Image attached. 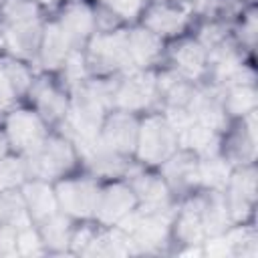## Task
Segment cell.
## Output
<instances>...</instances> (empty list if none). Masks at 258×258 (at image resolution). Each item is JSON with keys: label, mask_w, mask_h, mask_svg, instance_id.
I'll return each instance as SVG.
<instances>
[{"label": "cell", "mask_w": 258, "mask_h": 258, "mask_svg": "<svg viewBox=\"0 0 258 258\" xmlns=\"http://www.w3.org/2000/svg\"><path fill=\"white\" fill-rule=\"evenodd\" d=\"M44 22L40 0H2L0 52L32 64Z\"/></svg>", "instance_id": "cell-1"}, {"label": "cell", "mask_w": 258, "mask_h": 258, "mask_svg": "<svg viewBox=\"0 0 258 258\" xmlns=\"http://www.w3.org/2000/svg\"><path fill=\"white\" fill-rule=\"evenodd\" d=\"M179 149L177 133L161 109H151L139 115L133 161L143 167H159Z\"/></svg>", "instance_id": "cell-2"}, {"label": "cell", "mask_w": 258, "mask_h": 258, "mask_svg": "<svg viewBox=\"0 0 258 258\" xmlns=\"http://www.w3.org/2000/svg\"><path fill=\"white\" fill-rule=\"evenodd\" d=\"M83 54L89 73L95 77H115L119 73L131 71L127 26L119 24L107 30H97L89 42L83 46Z\"/></svg>", "instance_id": "cell-3"}, {"label": "cell", "mask_w": 258, "mask_h": 258, "mask_svg": "<svg viewBox=\"0 0 258 258\" xmlns=\"http://www.w3.org/2000/svg\"><path fill=\"white\" fill-rule=\"evenodd\" d=\"M24 159L28 165V177L46 181H56L67 173H73L81 163L77 145L60 129H52L34 151L24 155Z\"/></svg>", "instance_id": "cell-4"}, {"label": "cell", "mask_w": 258, "mask_h": 258, "mask_svg": "<svg viewBox=\"0 0 258 258\" xmlns=\"http://www.w3.org/2000/svg\"><path fill=\"white\" fill-rule=\"evenodd\" d=\"M113 109L143 115L157 109V77L155 69H131L111 77Z\"/></svg>", "instance_id": "cell-5"}, {"label": "cell", "mask_w": 258, "mask_h": 258, "mask_svg": "<svg viewBox=\"0 0 258 258\" xmlns=\"http://www.w3.org/2000/svg\"><path fill=\"white\" fill-rule=\"evenodd\" d=\"M0 129L8 141L10 151L20 155H28L30 151H34L52 131V127L42 119L36 109L18 103L4 109Z\"/></svg>", "instance_id": "cell-6"}, {"label": "cell", "mask_w": 258, "mask_h": 258, "mask_svg": "<svg viewBox=\"0 0 258 258\" xmlns=\"http://www.w3.org/2000/svg\"><path fill=\"white\" fill-rule=\"evenodd\" d=\"M58 210L75 222H89L95 218V206L99 196L101 179L85 173H67L64 177L52 181Z\"/></svg>", "instance_id": "cell-7"}, {"label": "cell", "mask_w": 258, "mask_h": 258, "mask_svg": "<svg viewBox=\"0 0 258 258\" xmlns=\"http://www.w3.org/2000/svg\"><path fill=\"white\" fill-rule=\"evenodd\" d=\"M139 208L137 196L129 183L127 177H111L101 181L97 206H95V218L99 226H119L123 224L135 210Z\"/></svg>", "instance_id": "cell-8"}, {"label": "cell", "mask_w": 258, "mask_h": 258, "mask_svg": "<svg viewBox=\"0 0 258 258\" xmlns=\"http://www.w3.org/2000/svg\"><path fill=\"white\" fill-rule=\"evenodd\" d=\"M189 20L191 10L183 0H147L137 18L141 26L165 42L185 34Z\"/></svg>", "instance_id": "cell-9"}, {"label": "cell", "mask_w": 258, "mask_h": 258, "mask_svg": "<svg viewBox=\"0 0 258 258\" xmlns=\"http://www.w3.org/2000/svg\"><path fill=\"white\" fill-rule=\"evenodd\" d=\"M26 97H28V105L36 109L52 129H56L64 121L69 111V87L64 83L54 81L52 75L48 73L36 75Z\"/></svg>", "instance_id": "cell-10"}, {"label": "cell", "mask_w": 258, "mask_h": 258, "mask_svg": "<svg viewBox=\"0 0 258 258\" xmlns=\"http://www.w3.org/2000/svg\"><path fill=\"white\" fill-rule=\"evenodd\" d=\"M165 60L171 71L177 75L194 81V83H204L208 75V62L210 54L208 48L196 38L181 34L165 44Z\"/></svg>", "instance_id": "cell-11"}, {"label": "cell", "mask_w": 258, "mask_h": 258, "mask_svg": "<svg viewBox=\"0 0 258 258\" xmlns=\"http://www.w3.org/2000/svg\"><path fill=\"white\" fill-rule=\"evenodd\" d=\"M234 224L250 222L256 208V165H236L230 171V177L222 189Z\"/></svg>", "instance_id": "cell-12"}, {"label": "cell", "mask_w": 258, "mask_h": 258, "mask_svg": "<svg viewBox=\"0 0 258 258\" xmlns=\"http://www.w3.org/2000/svg\"><path fill=\"white\" fill-rule=\"evenodd\" d=\"M220 153L226 161L236 165L254 163L256 159V113L232 119L228 127L222 131L220 139Z\"/></svg>", "instance_id": "cell-13"}, {"label": "cell", "mask_w": 258, "mask_h": 258, "mask_svg": "<svg viewBox=\"0 0 258 258\" xmlns=\"http://www.w3.org/2000/svg\"><path fill=\"white\" fill-rule=\"evenodd\" d=\"M137 129H139L137 113H129L123 109H111L103 119L97 139L113 153L133 159Z\"/></svg>", "instance_id": "cell-14"}, {"label": "cell", "mask_w": 258, "mask_h": 258, "mask_svg": "<svg viewBox=\"0 0 258 258\" xmlns=\"http://www.w3.org/2000/svg\"><path fill=\"white\" fill-rule=\"evenodd\" d=\"M75 50H77L75 42L60 28V24L54 18H50L42 26L40 42H38L36 56H34L32 64H36V69L40 73L56 75V73H60V69L64 67V62L69 60V56Z\"/></svg>", "instance_id": "cell-15"}, {"label": "cell", "mask_w": 258, "mask_h": 258, "mask_svg": "<svg viewBox=\"0 0 258 258\" xmlns=\"http://www.w3.org/2000/svg\"><path fill=\"white\" fill-rule=\"evenodd\" d=\"M137 196L139 208H151V210H163L175 206V196L169 189L163 175L157 171V167H143L133 165L131 171L125 175Z\"/></svg>", "instance_id": "cell-16"}, {"label": "cell", "mask_w": 258, "mask_h": 258, "mask_svg": "<svg viewBox=\"0 0 258 258\" xmlns=\"http://www.w3.org/2000/svg\"><path fill=\"white\" fill-rule=\"evenodd\" d=\"M54 20L77 48H83L97 32V4L93 0H60Z\"/></svg>", "instance_id": "cell-17"}, {"label": "cell", "mask_w": 258, "mask_h": 258, "mask_svg": "<svg viewBox=\"0 0 258 258\" xmlns=\"http://www.w3.org/2000/svg\"><path fill=\"white\" fill-rule=\"evenodd\" d=\"M34 77L30 62L0 52V109H8L26 97Z\"/></svg>", "instance_id": "cell-18"}, {"label": "cell", "mask_w": 258, "mask_h": 258, "mask_svg": "<svg viewBox=\"0 0 258 258\" xmlns=\"http://www.w3.org/2000/svg\"><path fill=\"white\" fill-rule=\"evenodd\" d=\"M218 89H220V97H222V107L230 121L256 113L258 91H256V79H254L252 69L246 71L242 77H238Z\"/></svg>", "instance_id": "cell-19"}, {"label": "cell", "mask_w": 258, "mask_h": 258, "mask_svg": "<svg viewBox=\"0 0 258 258\" xmlns=\"http://www.w3.org/2000/svg\"><path fill=\"white\" fill-rule=\"evenodd\" d=\"M157 171L167 181L173 196H187L198 189V155L185 149H177L171 157H167Z\"/></svg>", "instance_id": "cell-20"}, {"label": "cell", "mask_w": 258, "mask_h": 258, "mask_svg": "<svg viewBox=\"0 0 258 258\" xmlns=\"http://www.w3.org/2000/svg\"><path fill=\"white\" fill-rule=\"evenodd\" d=\"M127 40H129V56L133 69H153L165 56L167 42L155 36L139 22L127 26Z\"/></svg>", "instance_id": "cell-21"}, {"label": "cell", "mask_w": 258, "mask_h": 258, "mask_svg": "<svg viewBox=\"0 0 258 258\" xmlns=\"http://www.w3.org/2000/svg\"><path fill=\"white\" fill-rule=\"evenodd\" d=\"M20 194L24 200V208L28 212V218L32 224H40L42 220L54 216L58 210L56 204V194L52 181L38 179V177H28L20 185Z\"/></svg>", "instance_id": "cell-22"}, {"label": "cell", "mask_w": 258, "mask_h": 258, "mask_svg": "<svg viewBox=\"0 0 258 258\" xmlns=\"http://www.w3.org/2000/svg\"><path fill=\"white\" fill-rule=\"evenodd\" d=\"M75 220H71L69 216H64L62 212H56L54 216L42 220L40 224H34L40 232V238L44 242L46 254H69L71 248V238H73V230H75Z\"/></svg>", "instance_id": "cell-23"}, {"label": "cell", "mask_w": 258, "mask_h": 258, "mask_svg": "<svg viewBox=\"0 0 258 258\" xmlns=\"http://www.w3.org/2000/svg\"><path fill=\"white\" fill-rule=\"evenodd\" d=\"M232 165L218 153L198 155V189H224Z\"/></svg>", "instance_id": "cell-24"}, {"label": "cell", "mask_w": 258, "mask_h": 258, "mask_svg": "<svg viewBox=\"0 0 258 258\" xmlns=\"http://www.w3.org/2000/svg\"><path fill=\"white\" fill-rule=\"evenodd\" d=\"M28 179V165L24 155L8 151L0 159V191L20 189V185Z\"/></svg>", "instance_id": "cell-25"}, {"label": "cell", "mask_w": 258, "mask_h": 258, "mask_svg": "<svg viewBox=\"0 0 258 258\" xmlns=\"http://www.w3.org/2000/svg\"><path fill=\"white\" fill-rule=\"evenodd\" d=\"M256 8L254 4H248L246 8H242L236 24L232 26V36L236 40V44L244 50V52H252L254 44H256Z\"/></svg>", "instance_id": "cell-26"}, {"label": "cell", "mask_w": 258, "mask_h": 258, "mask_svg": "<svg viewBox=\"0 0 258 258\" xmlns=\"http://www.w3.org/2000/svg\"><path fill=\"white\" fill-rule=\"evenodd\" d=\"M0 222L12 224V226H22L28 224V212L24 208V200L20 189H10V191H0Z\"/></svg>", "instance_id": "cell-27"}, {"label": "cell", "mask_w": 258, "mask_h": 258, "mask_svg": "<svg viewBox=\"0 0 258 258\" xmlns=\"http://www.w3.org/2000/svg\"><path fill=\"white\" fill-rule=\"evenodd\" d=\"M38 254H46L38 228L32 222L18 226L16 228V256H38Z\"/></svg>", "instance_id": "cell-28"}, {"label": "cell", "mask_w": 258, "mask_h": 258, "mask_svg": "<svg viewBox=\"0 0 258 258\" xmlns=\"http://www.w3.org/2000/svg\"><path fill=\"white\" fill-rule=\"evenodd\" d=\"M0 256H16V226L0 222Z\"/></svg>", "instance_id": "cell-29"}, {"label": "cell", "mask_w": 258, "mask_h": 258, "mask_svg": "<svg viewBox=\"0 0 258 258\" xmlns=\"http://www.w3.org/2000/svg\"><path fill=\"white\" fill-rule=\"evenodd\" d=\"M10 151V147H8V141H6V137H4V133H2V129H0V159L6 155Z\"/></svg>", "instance_id": "cell-30"}]
</instances>
